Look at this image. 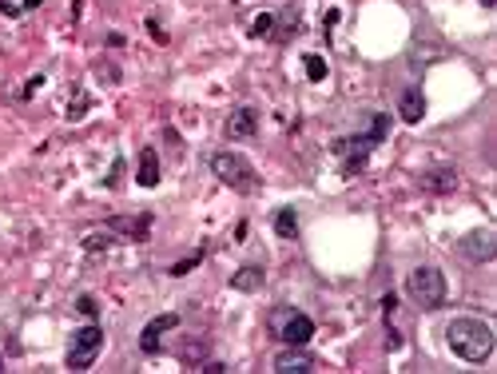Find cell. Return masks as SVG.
Segmentation results:
<instances>
[{"label": "cell", "instance_id": "obj_8", "mask_svg": "<svg viewBox=\"0 0 497 374\" xmlns=\"http://www.w3.org/2000/svg\"><path fill=\"white\" fill-rule=\"evenodd\" d=\"M151 223H155V215H151V212L112 215V219H104V227H108L115 239H132V243H144V239L151 235Z\"/></svg>", "mask_w": 497, "mask_h": 374}, {"label": "cell", "instance_id": "obj_1", "mask_svg": "<svg viewBox=\"0 0 497 374\" xmlns=\"http://www.w3.org/2000/svg\"><path fill=\"white\" fill-rule=\"evenodd\" d=\"M446 342H449V350L465 362H489V354H493V331H489V323L477 319V314L449 319Z\"/></svg>", "mask_w": 497, "mask_h": 374}, {"label": "cell", "instance_id": "obj_2", "mask_svg": "<svg viewBox=\"0 0 497 374\" xmlns=\"http://www.w3.org/2000/svg\"><path fill=\"white\" fill-rule=\"evenodd\" d=\"M211 172L219 175V179H223L227 187H235L239 195H255V191H259V172H255V167H251V160H243V155H239V151H211Z\"/></svg>", "mask_w": 497, "mask_h": 374}, {"label": "cell", "instance_id": "obj_7", "mask_svg": "<svg viewBox=\"0 0 497 374\" xmlns=\"http://www.w3.org/2000/svg\"><path fill=\"white\" fill-rule=\"evenodd\" d=\"M378 148V139L370 136V132H366V136H338L335 144H330V151H335L338 160H346V172L354 175L358 172V167H366V160H370V151Z\"/></svg>", "mask_w": 497, "mask_h": 374}, {"label": "cell", "instance_id": "obj_16", "mask_svg": "<svg viewBox=\"0 0 497 374\" xmlns=\"http://www.w3.org/2000/svg\"><path fill=\"white\" fill-rule=\"evenodd\" d=\"M274 231L283 239H298V212L295 207H279V212H274Z\"/></svg>", "mask_w": 497, "mask_h": 374}, {"label": "cell", "instance_id": "obj_11", "mask_svg": "<svg viewBox=\"0 0 497 374\" xmlns=\"http://www.w3.org/2000/svg\"><path fill=\"white\" fill-rule=\"evenodd\" d=\"M223 132H227V139H251L259 132V112L255 108H235V112L227 116Z\"/></svg>", "mask_w": 497, "mask_h": 374}, {"label": "cell", "instance_id": "obj_29", "mask_svg": "<svg viewBox=\"0 0 497 374\" xmlns=\"http://www.w3.org/2000/svg\"><path fill=\"white\" fill-rule=\"evenodd\" d=\"M493 4H497V0H482V8H493Z\"/></svg>", "mask_w": 497, "mask_h": 374}, {"label": "cell", "instance_id": "obj_10", "mask_svg": "<svg viewBox=\"0 0 497 374\" xmlns=\"http://www.w3.org/2000/svg\"><path fill=\"white\" fill-rule=\"evenodd\" d=\"M274 370L279 374H307L314 370V354L307 347H286L274 354Z\"/></svg>", "mask_w": 497, "mask_h": 374}, {"label": "cell", "instance_id": "obj_15", "mask_svg": "<svg viewBox=\"0 0 497 374\" xmlns=\"http://www.w3.org/2000/svg\"><path fill=\"white\" fill-rule=\"evenodd\" d=\"M262 283H267V271H262V267H239V271L231 275V287L243 291V295H255Z\"/></svg>", "mask_w": 497, "mask_h": 374}, {"label": "cell", "instance_id": "obj_24", "mask_svg": "<svg viewBox=\"0 0 497 374\" xmlns=\"http://www.w3.org/2000/svg\"><path fill=\"white\" fill-rule=\"evenodd\" d=\"M40 84H44V76H32V80L24 84V96H20V100H28V96H32V92H36Z\"/></svg>", "mask_w": 497, "mask_h": 374}, {"label": "cell", "instance_id": "obj_22", "mask_svg": "<svg viewBox=\"0 0 497 374\" xmlns=\"http://www.w3.org/2000/svg\"><path fill=\"white\" fill-rule=\"evenodd\" d=\"M76 311H80V314H88V319H96V311H99V307H96V299H92V295H80V299H76Z\"/></svg>", "mask_w": 497, "mask_h": 374}, {"label": "cell", "instance_id": "obj_4", "mask_svg": "<svg viewBox=\"0 0 497 374\" xmlns=\"http://www.w3.org/2000/svg\"><path fill=\"white\" fill-rule=\"evenodd\" d=\"M99 347H104V326H99V323L80 326V331L68 338V354H64V366H68V370H88V366L96 362Z\"/></svg>", "mask_w": 497, "mask_h": 374}, {"label": "cell", "instance_id": "obj_19", "mask_svg": "<svg viewBox=\"0 0 497 374\" xmlns=\"http://www.w3.org/2000/svg\"><path fill=\"white\" fill-rule=\"evenodd\" d=\"M203 255H207V251L199 247V251H195V255H187V259H183V263H172V267H167V275H175V279H179V275H187V271H195L199 263H203Z\"/></svg>", "mask_w": 497, "mask_h": 374}, {"label": "cell", "instance_id": "obj_5", "mask_svg": "<svg viewBox=\"0 0 497 374\" xmlns=\"http://www.w3.org/2000/svg\"><path fill=\"white\" fill-rule=\"evenodd\" d=\"M271 331L283 338L286 347H307L314 338V319L295 311V307H279V311L271 314Z\"/></svg>", "mask_w": 497, "mask_h": 374}, {"label": "cell", "instance_id": "obj_26", "mask_svg": "<svg viewBox=\"0 0 497 374\" xmlns=\"http://www.w3.org/2000/svg\"><path fill=\"white\" fill-rule=\"evenodd\" d=\"M394 307H398V299H394V295H386V299H382V311L394 314Z\"/></svg>", "mask_w": 497, "mask_h": 374}, {"label": "cell", "instance_id": "obj_28", "mask_svg": "<svg viewBox=\"0 0 497 374\" xmlns=\"http://www.w3.org/2000/svg\"><path fill=\"white\" fill-rule=\"evenodd\" d=\"M44 0H24V13H32V8H40Z\"/></svg>", "mask_w": 497, "mask_h": 374}, {"label": "cell", "instance_id": "obj_12", "mask_svg": "<svg viewBox=\"0 0 497 374\" xmlns=\"http://www.w3.org/2000/svg\"><path fill=\"white\" fill-rule=\"evenodd\" d=\"M398 116H402L406 124H422V116H426V96H422V88H406V92L398 96Z\"/></svg>", "mask_w": 497, "mask_h": 374}, {"label": "cell", "instance_id": "obj_20", "mask_svg": "<svg viewBox=\"0 0 497 374\" xmlns=\"http://www.w3.org/2000/svg\"><path fill=\"white\" fill-rule=\"evenodd\" d=\"M302 64H307V80H311V84H323L326 80V60L323 56H307Z\"/></svg>", "mask_w": 497, "mask_h": 374}, {"label": "cell", "instance_id": "obj_9", "mask_svg": "<svg viewBox=\"0 0 497 374\" xmlns=\"http://www.w3.org/2000/svg\"><path fill=\"white\" fill-rule=\"evenodd\" d=\"M175 326H179V314H155V319H148V326H144V331H139V350H144V354H163V335H172Z\"/></svg>", "mask_w": 497, "mask_h": 374}, {"label": "cell", "instance_id": "obj_14", "mask_svg": "<svg viewBox=\"0 0 497 374\" xmlns=\"http://www.w3.org/2000/svg\"><path fill=\"white\" fill-rule=\"evenodd\" d=\"M136 183H139V187H155V183H160V155H155V148H144V151H139Z\"/></svg>", "mask_w": 497, "mask_h": 374}, {"label": "cell", "instance_id": "obj_18", "mask_svg": "<svg viewBox=\"0 0 497 374\" xmlns=\"http://www.w3.org/2000/svg\"><path fill=\"white\" fill-rule=\"evenodd\" d=\"M251 28H255V36H259V40H267V36H274V32H279V16H274V13H259Z\"/></svg>", "mask_w": 497, "mask_h": 374}, {"label": "cell", "instance_id": "obj_23", "mask_svg": "<svg viewBox=\"0 0 497 374\" xmlns=\"http://www.w3.org/2000/svg\"><path fill=\"white\" fill-rule=\"evenodd\" d=\"M148 32H151V36H155V40H160V44H167V32H163V28H160V20H155V16H151V20H148Z\"/></svg>", "mask_w": 497, "mask_h": 374}, {"label": "cell", "instance_id": "obj_3", "mask_svg": "<svg viewBox=\"0 0 497 374\" xmlns=\"http://www.w3.org/2000/svg\"><path fill=\"white\" fill-rule=\"evenodd\" d=\"M406 295H410L422 311H438L442 303H446V275L438 271L434 263H422V267H414L410 279H406Z\"/></svg>", "mask_w": 497, "mask_h": 374}, {"label": "cell", "instance_id": "obj_25", "mask_svg": "<svg viewBox=\"0 0 497 374\" xmlns=\"http://www.w3.org/2000/svg\"><path fill=\"white\" fill-rule=\"evenodd\" d=\"M203 370H207V374H223L227 366H223V362H203Z\"/></svg>", "mask_w": 497, "mask_h": 374}, {"label": "cell", "instance_id": "obj_21", "mask_svg": "<svg viewBox=\"0 0 497 374\" xmlns=\"http://www.w3.org/2000/svg\"><path fill=\"white\" fill-rule=\"evenodd\" d=\"M370 136L378 139V144H382V139L390 136V116H386V112H378V116H374V132H370Z\"/></svg>", "mask_w": 497, "mask_h": 374}, {"label": "cell", "instance_id": "obj_6", "mask_svg": "<svg viewBox=\"0 0 497 374\" xmlns=\"http://www.w3.org/2000/svg\"><path fill=\"white\" fill-rule=\"evenodd\" d=\"M497 255V235L489 227H477V231H465L458 239V259L470 263V267H482V263H493Z\"/></svg>", "mask_w": 497, "mask_h": 374}, {"label": "cell", "instance_id": "obj_13", "mask_svg": "<svg viewBox=\"0 0 497 374\" xmlns=\"http://www.w3.org/2000/svg\"><path fill=\"white\" fill-rule=\"evenodd\" d=\"M422 191L430 195H449V191H458V172L454 167H434V172L422 175Z\"/></svg>", "mask_w": 497, "mask_h": 374}, {"label": "cell", "instance_id": "obj_17", "mask_svg": "<svg viewBox=\"0 0 497 374\" xmlns=\"http://www.w3.org/2000/svg\"><path fill=\"white\" fill-rule=\"evenodd\" d=\"M112 243H115V235L108 231V227L96 231V235H84V251H88V255H99V251H108Z\"/></svg>", "mask_w": 497, "mask_h": 374}, {"label": "cell", "instance_id": "obj_27", "mask_svg": "<svg viewBox=\"0 0 497 374\" xmlns=\"http://www.w3.org/2000/svg\"><path fill=\"white\" fill-rule=\"evenodd\" d=\"M0 13H8V16H20V8H16V4H8V0H0Z\"/></svg>", "mask_w": 497, "mask_h": 374}]
</instances>
